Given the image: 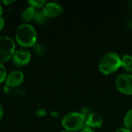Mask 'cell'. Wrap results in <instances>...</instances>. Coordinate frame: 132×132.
<instances>
[{
    "instance_id": "6da1fadb",
    "label": "cell",
    "mask_w": 132,
    "mask_h": 132,
    "mask_svg": "<svg viewBox=\"0 0 132 132\" xmlns=\"http://www.w3.org/2000/svg\"><path fill=\"white\" fill-rule=\"evenodd\" d=\"M15 42L24 49L32 48L37 43V32L35 27L29 23L21 24L16 29Z\"/></svg>"
},
{
    "instance_id": "7a4b0ae2",
    "label": "cell",
    "mask_w": 132,
    "mask_h": 132,
    "mask_svg": "<svg viewBox=\"0 0 132 132\" xmlns=\"http://www.w3.org/2000/svg\"><path fill=\"white\" fill-rule=\"evenodd\" d=\"M97 67L100 72L104 75L115 73L121 67V56L114 51L108 52L100 58Z\"/></svg>"
},
{
    "instance_id": "3957f363",
    "label": "cell",
    "mask_w": 132,
    "mask_h": 132,
    "mask_svg": "<svg viewBox=\"0 0 132 132\" xmlns=\"http://www.w3.org/2000/svg\"><path fill=\"white\" fill-rule=\"evenodd\" d=\"M61 125L64 130L70 132H80L86 126V117L80 111L68 112L63 116Z\"/></svg>"
},
{
    "instance_id": "277c9868",
    "label": "cell",
    "mask_w": 132,
    "mask_h": 132,
    "mask_svg": "<svg viewBox=\"0 0 132 132\" xmlns=\"http://www.w3.org/2000/svg\"><path fill=\"white\" fill-rule=\"evenodd\" d=\"M15 42L9 36H0V63L12 59L15 52Z\"/></svg>"
},
{
    "instance_id": "5b68a950",
    "label": "cell",
    "mask_w": 132,
    "mask_h": 132,
    "mask_svg": "<svg viewBox=\"0 0 132 132\" xmlns=\"http://www.w3.org/2000/svg\"><path fill=\"white\" fill-rule=\"evenodd\" d=\"M115 86L120 93L128 96L132 95V73L119 74L115 79Z\"/></svg>"
},
{
    "instance_id": "8992f818",
    "label": "cell",
    "mask_w": 132,
    "mask_h": 132,
    "mask_svg": "<svg viewBox=\"0 0 132 132\" xmlns=\"http://www.w3.org/2000/svg\"><path fill=\"white\" fill-rule=\"evenodd\" d=\"M31 57L32 56L29 50H28L27 49L21 48L15 50L12 56V61L15 67H23L29 64V63L31 60Z\"/></svg>"
},
{
    "instance_id": "52a82bcc",
    "label": "cell",
    "mask_w": 132,
    "mask_h": 132,
    "mask_svg": "<svg viewBox=\"0 0 132 132\" xmlns=\"http://www.w3.org/2000/svg\"><path fill=\"white\" fill-rule=\"evenodd\" d=\"M24 73L22 71L15 70L9 72L5 80V87L9 88H17L24 81Z\"/></svg>"
},
{
    "instance_id": "ba28073f",
    "label": "cell",
    "mask_w": 132,
    "mask_h": 132,
    "mask_svg": "<svg viewBox=\"0 0 132 132\" xmlns=\"http://www.w3.org/2000/svg\"><path fill=\"white\" fill-rule=\"evenodd\" d=\"M42 11L46 18L51 19L60 15L63 12V9L59 3L50 2L46 3L44 7L42 9Z\"/></svg>"
},
{
    "instance_id": "9c48e42d",
    "label": "cell",
    "mask_w": 132,
    "mask_h": 132,
    "mask_svg": "<svg viewBox=\"0 0 132 132\" xmlns=\"http://www.w3.org/2000/svg\"><path fill=\"white\" fill-rule=\"evenodd\" d=\"M104 125L103 116L96 111H91L87 117H86V126L90 128H100Z\"/></svg>"
},
{
    "instance_id": "30bf717a",
    "label": "cell",
    "mask_w": 132,
    "mask_h": 132,
    "mask_svg": "<svg viewBox=\"0 0 132 132\" xmlns=\"http://www.w3.org/2000/svg\"><path fill=\"white\" fill-rule=\"evenodd\" d=\"M36 12V9L32 8L31 6H27L21 14L22 20L24 22V23H29V22L32 21L34 15Z\"/></svg>"
},
{
    "instance_id": "8fae6325",
    "label": "cell",
    "mask_w": 132,
    "mask_h": 132,
    "mask_svg": "<svg viewBox=\"0 0 132 132\" xmlns=\"http://www.w3.org/2000/svg\"><path fill=\"white\" fill-rule=\"evenodd\" d=\"M121 67L128 73H132V55L124 54L121 56Z\"/></svg>"
},
{
    "instance_id": "7c38bea8",
    "label": "cell",
    "mask_w": 132,
    "mask_h": 132,
    "mask_svg": "<svg viewBox=\"0 0 132 132\" xmlns=\"http://www.w3.org/2000/svg\"><path fill=\"white\" fill-rule=\"evenodd\" d=\"M46 19L47 18L45 16V15L43 12V11L40 10V9H38V10H36V12H35V15H34L32 21L36 24L41 26V25H44L46 23Z\"/></svg>"
},
{
    "instance_id": "4fadbf2b",
    "label": "cell",
    "mask_w": 132,
    "mask_h": 132,
    "mask_svg": "<svg viewBox=\"0 0 132 132\" xmlns=\"http://www.w3.org/2000/svg\"><path fill=\"white\" fill-rule=\"evenodd\" d=\"M32 50L34 52V53L39 57H43L46 55L47 53V49L46 47L40 43H36L32 47Z\"/></svg>"
},
{
    "instance_id": "5bb4252c",
    "label": "cell",
    "mask_w": 132,
    "mask_h": 132,
    "mask_svg": "<svg viewBox=\"0 0 132 132\" xmlns=\"http://www.w3.org/2000/svg\"><path fill=\"white\" fill-rule=\"evenodd\" d=\"M124 127L132 131V108L129 109L125 114L123 118Z\"/></svg>"
},
{
    "instance_id": "9a60e30c",
    "label": "cell",
    "mask_w": 132,
    "mask_h": 132,
    "mask_svg": "<svg viewBox=\"0 0 132 132\" xmlns=\"http://www.w3.org/2000/svg\"><path fill=\"white\" fill-rule=\"evenodd\" d=\"M27 2L29 4V6H31L36 10L43 9L46 3L45 0H29Z\"/></svg>"
},
{
    "instance_id": "2e32d148",
    "label": "cell",
    "mask_w": 132,
    "mask_h": 132,
    "mask_svg": "<svg viewBox=\"0 0 132 132\" xmlns=\"http://www.w3.org/2000/svg\"><path fill=\"white\" fill-rule=\"evenodd\" d=\"M4 90L7 94H12L13 96H24L25 95V91L22 90V89L19 88V87H17V88H9V87H5Z\"/></svg>"
},
{
    "instance_id": "e0dca14e",
    "label": "cell",
    "mask_w": 132,
    "mask_h": 132,
    "mask_svg": "<svg viewBox=\"0 0 132 132\" xmlns=\"http://www.w3.org/2000/svg\"><path fill=\"white\" fill-rule=\"evenodd\" d=\"M7 70L3 63H0V84L5 83V78L7 77Z\"/></svg>"
},
{
    "instance_id": "ac0fdd59",
    "label": "cell",
    "mask_w": 132,
    "mask_h": 132,
    "mask_svg": "<svg viewBox=\"0 0 132 132\" xmlns=\"http://www.w3.org/2000/svg\"><path fill=\"white\" fill-rule=\"evenodd\" d=\"M46 109L44 108H39L38 110H36V114L38 116V117H44L46 115Z\"/></svg>"
},
{
    "instance_id": "d6986e66",
    "label": "cell",
    "mask_w": 132,
    "mask_h": 132,
    "mask_svg": "<svg viewBox=\"0 0 132 132\" xmlns=\"http://www.w3.org/2000/svg\"><path fill=\"white\" fill-rule=\"evenodd\" d=\"M80 112L83 115H84L85 117H87V116L89 115V114H90L91 111H90V108H88L87 107H84V108L80 110Z\"/></svg>"
},
{
    "instance_id": "ffe728a7",
    "label": "cell",
    "mask_w": 132,
    "mask_h": 132,
    "mask_svg": "<svg viewBox=\"0 0 132 132\" xmlns=\"http://www.w3.org/2000/svg\"><path fill=\"white\" fill-rule=\"evenodd\" d=\"M50 115L53 118H59L60 117V113L58 111H53L50 112Z\"/></svg>"
},
{
    "instance_id": "44dd1931",
    "label": "cell",
    "mask_w": 132,
    "mask_h": 132,
    "mask_svg": "<svg viewBox=\"0 0 132 132\" xmlns=\"http://www.w3.org/2000/svg\"><path fill=\"white\" fill-rule=\"evenodd\" d=\"M115 132H132V131L123 126V127L118 128L115 131Z\"/></svg>"
},
{
    "instance_id": "7402d4cb",
    "label": "cell",
    "mask_w": 132,
    "mask_h": 132,
    "mask_svg": "<svg viewBox=\"0 0 132 132\" xmlns=\"http://www.w3.org/2000/svg\"><path fill=\"white\" fill-rule=\"evenodd\" d=\"M80 132H96L95 131V130L94 129H93V128H89V127H87V126H85L83 129H81Z\"/></svg>"
},
{
    "instance_id": "603a6c76",
    "label": "cell",
    "mask_w": 132,
    "mask_h": 132,
    "mask_svg": "<svg viewBox=\"0 0 132 132\" xmlns=\"http://www.w3.org/2000/svg\"><path fill=\"white\" fill-rule=\"evenodd\" d=\"M5 27V19L2 16H0V32Z\"/></svg>"
},
{
    "instance_id": "cb8c5ba5",
    "label": "cell",
    "mask_w": 132,
    "mask_h": 132,
    "mask_svg": "<svg viewBox=\"0 0 132 132\" xmlns=\"http://www.w3.org/2000/svg\"><path fill=\"white\" fill-rule=\"evenodd\" d=\"M126 26H127L129 29H132V16L131 17H129V18L127 19V21H126Z\"/></svg>"
},
{
    "instance_id": "d4e9b609",
    "label": "cell",
    "mask_w": 132,
    "mask_h": 132,
    "mask_svg": "<svg viewBox=\"0 0 132 132\" xmlns=\"http://www.w3.org/2000/svg\"><path fill=\"white\" fill-rule=\"evenodd\" d=\"M3 116H4V108H3V106L2 105V104L0 103V121L2 119Z\"/></svg>"
},
{
    "instance_id": "484cf974",
    "label": "cell",
    "mask_w": 132,
    "mask_h": 132,
    "mask_svg": "<svg viewBox=\"0 0 132 132\" xmlns=\"http://www.w3.org/2000/svg\"><path fill=\"white\" fill-rule=\"evenodd\" d=\"M13 2H15V1H12V0H10V1L5 0V1H2V2H1V3H2V4L5 5V6H7V5H11V4H12Z\"/></svg>"
},
{
    "instance_id": "4316f807",
    "label": "cell",
    "mask_w": 132,
    "mask_h": 132,
    "mask_svg": "<svg viewBox=\"0 0 132 132\" xmlns=\"http://www.w3.org/2000/svg\"><path fill=\"white\" fill-rule=\"evenodd\" d=\"M2 13H3V7L0 4V16H2Z\"/></svg>"
},
{
    "instance_id": "83f0119b",
    "label": "cell",
    "mask_w": 132,
    "mask_h": 132,
    "mask_svg": "<svg viewBox=\"0 0 132 132\" xmlns=\"http://www.w3.org/2000/svg\"><path fill=\"white\" fill-rule=\"evenodd\" d=\"M60 132H70V131H67V130H64V129H63V130L60 131Z\"/></svg>"
}]
</instances>
